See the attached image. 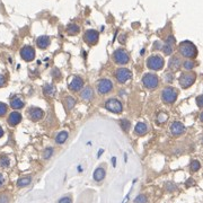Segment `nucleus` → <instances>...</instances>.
Masks as SVG:
<instances>
[{"label":"nucleus","instance_id":"ea45409f","mask_svg":"<svg viewBox=\"0 0 203 203\" xmlns=\"http://www.w3.org/2000/svg\"><path fill=\"white\" fill-rule=\"evenodd\" d=\"M166 43L167 44H170V45H174L175 44V37L173 35H169L167 37V40H166Z\"/></svg>","mask_w":203,"mask_h":203},{"label":"nucleus","instance_id":"37998d69","mask_svg":"<svg viewBox=\"0 0 203 203\" xmlns=\"http://www.w3.org/2000/svg\"><path fill=\"white\" fill-rule=\"evenodd\" d=\"M5 84H6V79H5L4 76L0 73V87H2Z\"/></svg>","mask_w":203,"mask_h":203},{"label":"nucleus","instance_id":"f8f14e48","mask_svg":"<svg viewBox=\"0 0 203 203\" xmlns=\"http://www.w3.org/2000/svg\"><path fill=\"white\" fill-rule=\"evenodd\" d=\"M27 116H28V119L32 120V121H40L42 120V117L44 116V112L42 108L40 107H31V108H28L27 111Z\"/></svg>","mask_w":203,"mask_h":203},{"label":"nucleus","instance_id":"7ed1b4c3","mask_svg":"<svg viewBox=\"0 0 203 203\" xmlns=\"http://www.w3.org/2000/svg\"><path fill=\"white\" fill-rule=\"evenodd\" d=\"M164 64H165V61H164L163 57H160L158 54L156 55H150L147 60V67L150 69V70L154 71H158L161 70L164 68Z\"/></svg>","mask_w":203,"mask_h":203},{"label":"nucleus","instance_id":"e433bc0d","mask_svg":"<svg viewBox=\"0 0 203 203\" xmlns=\"http://www.w3.org/2000/svg\"><path fill=\"white\" fill-rule=\"evenodd\" d=\"M51 75H52V77L54 78V79H60L61 78V72H60V70L59 69H53L52 72H51Z\"/></svg>","mask_w":203,"mask_h":203},{"label":"nucleus","instance_id":"09e8293b","mask_svg":"<svg viewBox=\"0 0 203 203\" xmlns=\"http://www.w3.org/2000/svg\"><path fill=\"white\" fill-rule=\"evenodd\" d=\"M4 185V177L0 175V187Z\"/></svg>","mask_w":203,"mask_h":203},{"label":"nucleus","instance_id":"412c9836","mask_svg":"<svg viewBox=\"0 0 203 203\" xmlns=\"http://www.w3.org/2000/svg\"><path fill=\"white\" fill-rule=\"evenodd\" d=\"M43 93L46 95V96H50V97H53L55 93H57V88L53 86L52 84H45L43 86Z\"/></svg>","mask_w":203,"mask_h":203},{"label":"nucleus","instance_id":"49530a36","mask_svg":"<svg viewBox=\"0 0 203 203\" xmlns=\"http://www.w3.org/2000/svg\"><path fill=\"white\" fill-rule=\"evenodd\" d=\"M167 80H168V81H172V80H173V75H170V73H167Z\"/></svg>","mask_w":203,"mask_h":203},{"label":"nucleus","instance_id":"72a5a7b5","mask_svg":"<svg viewBox=\"0 0 203 203\" xmlns=\"http://www.w3.org/2000/svg\"><path fill=\"white\" fill-rule=\"evenodd\" d=\"M133 203H147V196L146 195H143V194L138 195L137 198L134 199Z\"/></svg>","mask_w":203,"mask_h":203},{"label":"nucleus","instance_id":"a211bd4d","mask_svg":"<svg viewBox=\"0 0 203 203\" xmlns=\"http://www.w3.org/2000/svg\"><path fill=\"white\" fill-rule=\"evenodd\" d=\"M24 105H25V103L19 96H15V97L10 99V106L14 110H20V108L24 107Z\"/></svg>","mask_w":203,"mask_h":203},{"label":"nucleus","instance_id":"de8ad7c7","mask_svg":"<svg viewBox=\"0 0 203 203\" xmlns=\"http://www.w3.org/2000/svg\"><path fill=\"white\" fill-rule=\"evenodd\" d=\"M120 39H121V40H120L121 41V43H125V35H122Z\"/></svg>","mask_w":203,"mask_h":203},{"label":"nucleus","instance_id":"ddd939ff","mask_svg":"<svg viewBox=\"0 0 203 203\" xmlns=\"http://www.w3.org/2000/svg\"><path fill=\"white\" fill-rule=\"evenodd\" d=\"M83 86H84V80L79 76H75L69 83V85H68V87H69L71 92H78V90L83 88Z\"/></svg>","mask_w":203,"mask_h":203},{"label":"nucleus","instance_id":"aec40b11","mask_svg":"<svg viewBox=\"0 0 203 203\" xmlns=\"http://www.w3.org/2000/svg\"><path fill=\"white\" fill-rule=\"evenodd\" d=\"M80 97L83 98V99H85V101L92 99V98L94 97V92H93V89H92V87H89V86L85 87V88L81 90V93H80Z\"/></svg>","mask_w":203,"mask_h":203},{"label":"nucleus","instance_id":"0eeeda50","mask_svg":"<svg viewBox=\"0 0 203 203\" xmlns=\"http://www.w3.org/2000/svg\"><path fill=\"white\" fill-rule=\"evenodd\" d=\"M105 108L107 111H110L112 113H115V114H119L122 112L123 110V106H122V103L116 99V98H110L105 102Z\"/></svg>","mask_w":203,"mask_h":203},{"label":"nucleus","instance_id":"9d476101","mask_svg":"<svg viewBox=\"0 0 203 203\" xmlns=\"http://www.w3.org/2000/svg\"><path fill=\"white\" fill-rule=\"evenodd\" d=\"M20 57H22L23 60H25L27 62L33 61L34 58H35V50L33 49L31 45H25L20 50Z\"/></svg>","mask_w":203,"mask_h":203},{"label":"nucleus","instance_id":"2f4dec72","mask_svg":"<svg viewBox=\"0 0 203 203\" xmlns=\"http://www.w3.org/2000/svg\"><path fill=\"white\" fill-rule=\"evenodd\" d=\"M201 167V164H200L199 160H192V163L190 165V168L192 172H198Z\"/></svg>","mask_w":203,"mask_h":203},{"label":"nucleus","instance_id":"f704fd0d","mask_svg":"<svg viewBox=\"0 0 203 203\" xmlns=\"http://www.w3.org/2000/svg\"><path fill=\"white\" fill-rule=\"evenodd\" d=\"M165 189H166L168 192H174V191L176 190V185H175L174 183H172V182H168V183L165 184Z\"/></svg>","mask_w":203,"mask_h":203},{"label":"nucleus","instance_id":"4468645a","mask_svg":"<svg viewBox=\"0 0 203 203\" xmlns=\"http://www.w3.org/2000/svg\"><path fill=\"white\" fill-rule=\"evenodd\" d=\"M170 132H172L173 136H181L183 133L185 132V126L184 124L181 123V122H174L170 125Z\"/></svg>","mask_w":203,"mask_h":203},{"label":"nucleus","instance_id":"dca6fc26","mask_svg":"<svg viewBox=\"0 0 203 203\" xmlns=\"http://www.w3.org/2000/svg\"><path fill=\"white\" fill-rule=\"evenodd\" d=\"M182 66V61L181 59L176 55H174L169 59V62H168V68L170 69L172 71H177Z\"/></svg>","mask_w":203,"mask_h":203},{"label":"nucleus","instance_id":"bb28decb","mask_svg":"<svg viewBox=\"0 0 203 203\" xmlns=\"http://www.w3.org/2000/svg\"><path fill=\"white\" fill-rule=\"evenodd\" d=\"M168 120V114L166 112H159L157 114V117H156V122L158 124H163L166 123Z\"/></svg>","mask_w":203,"mask_h":203},{"label":"nucleus","instance_id":"603ef678","mask_svg":"<svg viewBox=\"0 0 203 203\" xmlns=\"http://www.w3.org/2000/svg\"><path fill=\"white\" fill-rule=\"evenodd\" d=\"M102 154H103V149H101V150L98 151V156H97V157H101Z\"/></svg>","mask_w":203,"mask_h":203},{"label":"nucleus","instance_id":"b1692460","mask_svg":"<svg viewBox=\"0 0 203 203\" xmlns=\"http://www.w3.org/2000/svg\"><path fill=\"white\" fill-rule=\"evenodd\" d=\"M68 132L67 131H61V132H59L57 134V137H55V142H57L58 145H62V143H64L66 140L68 139Z\"/></svg>","mask_w":203,"mask_h":203},{"label":"nucleus","instance_id":"4c0bfd02","mask_svg":"<svg viewBox=\"0 0 203 203\" xmlns=\"http://www.w3.org/2000/svg\"><path fill=\"white\" fill-rule=\"evenodd\" d=\"M195 102H196V105L199 106L200 108H203V94L202 95H199L196 97V99H195Z\"/></svg>","mask_w":203,"mask_h":203},{"label":"nucleus","instance_id":"9b49d317","mask_svg":"<svg viewBox=\"0 0 203 203\" xmlns=\"http://www.w3.org/2000/svg\"><path fill=\"white\" fill-rule=\"evenodd\" d=\"M98 39H99V34H98V32L95 31V30H88V31H86V33H85V35H84V41L88 45H95L98 42Z\"/></svg>","mask_w":203,"mask_h":203},{"label":"nucleus","instance_id":"f257e3e1","mask_svg":"<svg viewBox=\"0 0 203 203\" xmlns=\"http://www.w3.org/2000/svg\"><path fill=\"white\" fill-rule=\"evenodd\" d=\"M178 51L181 55L187 59H194L198 55V49L191 41H183L178 45Z\"/></svg>","mask_w":203,"mask_h":203},{"label":"nucleus","instance_id":"58836bf2","mask_svg":"<svg viewBox=\"0 0 203 203\" xmlns=\"http://www.w3.org/2000/svg\"><path fill=\"white\" fill-rule=\"evenodd\" d=\"M58 203H72V200H71L70 196H63V198L59 200Z\"/></svg>","mask_w":203,"mask_h":203},{"label":"nucleus","instance_id":"c85d7f7f","mask_svg":"<svg viewBox=\"0 0 203 203\" xmlns=\"http://www.w3.org/2000/svg\"><path fill=\"white\" fill-rule=\"evenodd\" d=\"M53 148L52 147H48V148H45L44 150H43V158L46 160V159H50L52 157L53 155Z\"/></svg>","mask_w":203,"mask_h":203},{"label":"nucleus","instance_id":"8fccbe9b","mask_svg":"<svg viewBox=\"0 0 203 203\" xmlns=\"http://www.w3.org/2000/svg\"><path fill=\"white\" fill-rule=\"evenodd\" d=\"M2 136H4V130H2V128L0 126V138L2 137Z\"/></svg>","mask_w":203,"mask_h":203},{"label":"nucleus","instance_id":"3c124183","mask_svg":"<svg viewBox=\"0 0 203 203\" xmlns=\"http://www.w3.org/2000/svg\"><path fill=\"white\" fill-rule=\"evenodd\" d=\"M200 121H201V122H203V112L201 113V114H200Z\"/></svg>","mask_w":203,"mask_h":203},{"label":"nucleus","instance_id":"423d86ee","mask_svg":"<svg viewBox=\"0 0 203 203\" xmlns=\"http://www.w3.org/2000/svg\"><path fill=\"white\" fill-rule=\"evenodd\" d=\"M113 60L116 64L123 66V64H126L129 62L130 57H129V53L124 49H117L113 53Z\"/></svg>","mask_w":203,"mask_h":203},{"label":"nucleus","instance_id":"a18cd8bd","mask_svg":"<svg viewBox=\"0 0 203 203\" xmlns=\"http://www.w3.org/2000/svg\"><path fill=\"white\" fill-rule=\"evenodd\" d=\"M112 164H113V167L116 166V157H112Z\"/></svg>","mask_w":203,"mask_h":203},{"label":"nucleus","instance_id":"393cba45","mask_svg":"<svg viewBox=\"0 0 203 203\" xmlns=\"http://www.w3.org/2000/svg\"><path fill=\"white\" fill-rule=\"evenodd\" d=\"M32 182V177L31 176H25L19 178L17 181V186L18 187H25V186L30 185Z\"/></svg>","mask_w":203,"mask_h":203},{"label":"nucleus","instance_id":"473e14b6","mask_svg":"<svg viewBox=\"0 0 203 203\" xmlns=\"http://www.w3.org/2000/svg\"><path fill=\"white\" fill-rule=\"evenodd\" d=\"M9 164H10V160L7 156H2L1 158H0V166L1 167H8Z\"/></svg>","mask_w":203,"mask_h":203},{"label":"nucleus","instance_id":"c9c22d12","mask_svg":"<svg viewBox=\"0 0 203 203\" xmlns=\"http://www.w3.org/2000/svg\"><path fill=\"white\" fill-rule=\"evenodd\" d=\"M7 108H8V107H7V105H6L5 103H1V102H0V117L4 116V115L7 113Z\"/></svg>","mask_w":203,"mask_h":203},{"label":"nucleus","instance_id":"1a4fd4ad","mask_svg":"<svg viewBox=\"0 0 203 203\" xmlns=\"http://www.w3.org/2000/svg\"><path fill=\"white\" fill-rule=\"evenodd\" d=\"M113 89V83L112 80L107 78H103L97 83V93L99 95H106Z\"/></svg>","mask_w":203,"mask_h":203},{"label":"nucleus","instance_id":"79ce46f5","mask_svg":"<svg viewBox=\"0 0 203 203\" xmlns=\"http://www.w3.org/2000/svg\"><path fill=\"white\" fill-rule=\"evenodd\" d=\"M192 185H194V181H193V178H189L186 181V187H190Z\"/></svg>","mask_w":203,"mask_h":203},{"label":"nucleus","instance_id":"a878e982","mask_svg":"<svg viewBox=\"0 0 203 203\" xmlns=\"http://www.w3.org/2000/svg\"><path fill=\"white\" fill-rule=\"evenodd\" d=\"M64 105H66L67 110L70 111L73 108V106L76 105V99L72 96H67L66 98H64Z\"/></svg>","mask_w":203,"mask_h":203},{"label":"nucleus","instance_id":"20e7f679","mask_svg":"<svg viewBox=\"0 0 203 203\" xmlns=\"http://www.w3.org/2000/svg\"><path fill=\"white\" fill-rule=\"evenodd\" d=\"M195 80H196V75L194 72H184V73L181 75L178 81H180V85H181L182 88L187 89L194 84Z\"/></svg>","mask_w":203,"mask_h":203},{"label":"nucleus","instance_id":"4be33fe9","mask_svg":"<svg viewBox=\"0 0 203 203\" xmlns=\"http://www.w3.org/2000/svg\"><path fill=\"white\" fill-rule=\"evenodd\" d=\"M94 180L96 182H101L103 181L104 178H105V169L102 167H98L95 169V172H94Z\"/></svg>","mask_w":203,"mask_h":203},{"label":"nucleus","instance_id":"6ab92c4d","mask_svg":"<svg viewBox=\"0 0 203 203\" xmlns=\"http://www.w3.org/2000/svg\"><path fill=\"white\" fill-rule=\"evenodd\" d=\"M134 132L138 136H145L148 132V125L143 122H138L134 126Z\"/></svg>","mask_w":203,"mask_h":203},{"label":"nucleus","instance_id":"c03bdc74","mask_svg":"<svg viewBox=\"0 0 203 203\" xmlns=\"http://www.w3.org/2000/svg\"><path fill=\"white\" fill-rule=\"evenodd\" d=\"M154 46H155L154 49H157V50H158V49H160V48H163V46L160 45V42H158V41H157V42L155 43V44H154Z\"/></svg>","mask_w":203,"mask_h":203},{"label":"nucleus","instance_id":"5701e85b","mask_svg":"<svg viewBox=\"0 0 203 203\" xmlns=\"http://www.w3.org/2000/svg\"><path fill=\"white\" fill-rule=\"evenodd\" d=\"M79 31H80L79 26L77 24H73V23H71V24H69L67 26V33L69 35H77L79 33Z\"/></svg>","mask_w":203,"mask_h":203},{"label":"nucleus","instance_id":"a19ab883","mask_svg":"<svg viewBox=\"0 0 203 203\" xmlns=\"http://www.w3.org/2000/svg\"><path fill=\"white\" fill-rule=\"evenodd\" d=\"M0 203H8V196L6 194L0 195Z\"/></svg>","mask_w":203,"mask_h":203},{"label":"nucleus","instance_id":"cd10ccee","mask_svg":"<svg viewBox=\"0 0 203 203\" xmlns=\"http://www.w3.org/2000/svg\"><path fill=\"white\" fill-rule=\"evenodd\" d=\"M120 125H121V128H122V130L123 131H129V129H130V125H131V123H130V121L126 119H122L121 121H120Z\"/></svg>","mask_w":203,"mask_h":203},{"label":"nucleus","instance_id":"7c9ffc66","mask_svg":"<svg viewBox=\"0 0 203 203\" xmlns=\"http://www.w3.org/2000/svg\"><path fill=\"white\" fill-rule=\"evenodd\" d=\"M183 67H184V69H185V70L190 71L195 67V63L192 61V60H186V61L183 62Z\"/></svg>","mask_w":203,"mask_h":203},{"label":"nucleus","instance_id":"f03ea898","mask_svg":"<svg viewBox=\"0 0 203 203\" xmlns=\"http://www.w3.org/2000/svg\"><path fill=\"white\" fill-rule=\"evenodd\" d=\"M177 96H178L177 89L172 87V86L165 87L161 92V101L165 104H173L177 99Z\"/></svg>","mask_w":203,"mask_h":203},{"label":"nucleus","instance_id":"f3484780","mask_svg":"<svg viewBox=\"0 0 203 203\" xmlns=\"http://www.w3.org/2000/svg\"><path fill=\"white\" fill-rule=\"evenodd\" d=\"M50 43H51L50 37L46 35L40 36V37H37V40H36V45H37V48H40V49H46L50 45Z\"/></svg>","mask_w":203,"mask_h":203},{"label":"nucleus","instance_id":"c756f323","mask_svg":"<svg viewBox=\"0 0 203 203\" xmlns=\"http://www.w3.org/2000/svg\"><path fill=\"white\" fill-rule=\"evenodd\" d=\"M174 45H170V44H167V43H165V45L163 46V52L165 55H170L173 53V50H174V48H173Z\"/></svg>","mask_w":203,"mask_h":203},{"label":"nucleus","instance_id":"39448f33","mask_svg":"<svg viewBox=\"0 0 203 203\" xmlns=\"http://www.w3.org/2000/svg\"><path fill=\"white\" fill-rule=\"evenodd\" d=\"M158 77L157 75L155 73H151V72H148V73H145L143 77H142V84L143 86L148 89H154L158 86Z\"/></svg>","mask_w":203,"mask_h":203},{"label":"nucleus","instance_id":"2eb2a0df","mask_svg":"<svg viewBox=\"0 0 203 203\" xmlns=\"http://www.w3.org/2000/svg\"><path fill=\"white\" fill-rule=\"evenodd\" d=\"M20 121H22V115L18 112H11L7 119V122L10 126H16L17 124L20 123Z\"/></svg>","mask_w":203,"mask_h":203},{"label":"nucleus","instance_id":"6e6552de","mask_svg":"<svg viewBox=\"0 0 203 203\" xmlns=\"http://www.w3.org/2000/svg\"><path fill=\"white\" fill-rule=\"evenodd\" d=\"M115 79L117 83L120 84H124V83H126L128 80H130L132 78V72L126 69V68H119L117 70L115 71Z\"/></svg>","mask_w":203,"mask_h":203}]
</instances>
